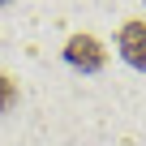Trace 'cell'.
Here are the masks:
<instances>
[{"label":"cell","instance_id":"2","mask_svg":"<svg viewBox=\"0 0 146 146\" xmlns=\"http://www.w3.org/2000/svg\"><path fill=\"white\" fill-rule=\"evenodd\" d=\"M116 52H120L125 64H133V69L146 73V22L142 17H133V22H125L116 30Z\"/></svg>","mask_w":146,"mask_h":146},{"label":"cell","instance_id":"1","mask_svg":"<svg viewBox=\"0 0 146 146\" xmlns=\"http://www.w3.org/2000/svg\"><path fill=\"white\" fill-rule=\"evenodd\" d=\"M64 64H73L78 73H99L108 64V47L95 39V35H73L64 43Z\"/></svg>","mask_w":146,"mask_h":146},{"label":"cell","instance_id":"4","mask_svg":"<svg viewBox=\"0 0 146 146\" xmlns=\"http://www.w3.org/2000/svg\"><path fill=\"white\" fill-rule=\"evenodd\" d=\"M0 5H9V0H0Z\"/></svg>","mask_w":146,"mask_h":146},{"label":"cell","instance_id":"3","mask_svg":"<svg viewBox=\"0 0 146 146\" xmlns=\"http://www.w3.org/2000/svg\"><path fill=\"white\" fill-rule=\"evenodd\" d=\"M13 103H17V82L9 78L5 69H0V112H9Z\"/></svg>","mask_w":146,"mask_h":146}]
</instances>
